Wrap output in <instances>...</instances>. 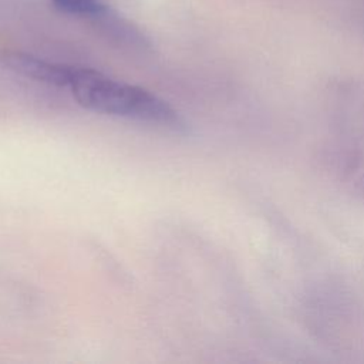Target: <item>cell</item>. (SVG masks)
Listing matches in <instances>:
<instances>
[{
    "instance_id": "obj_1",
    "label": "cell",
    "mask_w": 364,
    "mask_h": 364,
    "mask_svg": "<svg viewBox=\"0 0 364 364\" xmlns=\"http://www.w3.org/2000/svg\"><path fill=\"white\" fill-rule=\"evenodd\" d=\"M68 90L75 101L94 112L176 125L179 117L164 100L131 84L112 80L95 70L75 67Z\"/></svg>"
},
{
    "instance_id": "obj_2",
    "label": "cell",
    "mask_w": 364,
    "mask_h": 364,
    "mask_svg": "<svg viewBox=\"0 0 364 364\" xmlns=\"http://www.w3.org/2000/svg\"><path fill=\"white\" fill-rule=\"evenodd\" d=\"M3 60L7 67L20 75L61 88H68L75 68L73 65L50 63L20 51L6 53Z\"/></svg>"
},
{
    "instance_id": "obj_3",
    "label": "cell",
    "mask_w": 364,
    "mask_h": 364,
    "mask_svg": "<svg viewBox=\"0 0 364 364\" xmlns=\"http://www.w3.org/2000/svg\"><path fill=\"white\" fill-rule=\"evenodd\" d=\"M54 3L64 11L78 16L97 17L105 10L102 0H54Z\"/></svg>"
}]
</instances>
